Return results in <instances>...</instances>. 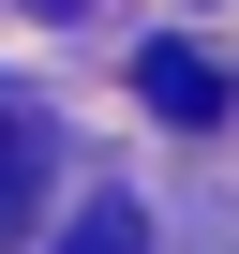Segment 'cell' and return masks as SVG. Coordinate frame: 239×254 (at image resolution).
I'll list each match as a JSON object with an SVG mask.
<instances>
[{"instance_id":"obj_1","label":"cell","mask_w":239,"mask_h":254,"mask_svg":"<svg viewBox=\"0 0 239 254\" xmlns=\"http://www.w3.org/2000/svg\"><path fill=\"white\" fill-rule=\"evenodd\" d=\"M135 90H150L165 120H209V105H224V75H209L194 45H150V75H135Z\"/></svg>"},{"instance_id":"obj_2","label":"cell","mask_w":239,"mask_h":254,"mask_svg":"<svg viewBox=\"0 0 239 254\" xmlns=\"http://www.w3.org/2000/svg\"><path fill=\"white\" fill-rule=\"evenodd\" d=\"M30 180H45V135H30V105H0V239L30 224Z\"/></svg>"},{"instance_id":"obj_3","label":"cell","mask_w":239,"mask_h":254,"mask_svg":"<svg viewBox=\"0 0 239 254\" xmlns=\"http://www.w3.org/2000/svg\"><path fill=\"white\" fill-rule=\"evenodd\" d=\"M60 254H150V224H135V194H105V209H75V224H60Z\"/></svg>"}]
</instances>
